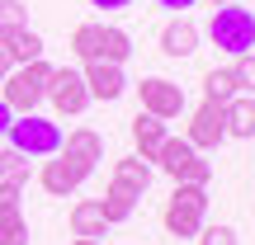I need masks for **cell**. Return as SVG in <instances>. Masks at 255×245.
<instances>
[{
	"label": "cell",
	"instance_id": "cell-1",
	"mask_svg": "<svg viewBox=\"0 0 255 245\" xmlns=\"http://www.w3.org/2000/svg\"><path fill=\"white\" fill-rule=\"evenodd\" d=\"M203 212H208V189L203 184H175L170 203L161 212V227L170 231L175 241H194L203 227Z\"/></svg>",
	"mask_w": 255,
	"mask_h": 245
},
{
	"label": "cell",
	"instance_id": "cell-2",
	"mask_svg": "<svg viewBox=\"0 0 255 245\" xmlns=\"http://www.w3.org/2000/svg\"><path fill=\"white\" fill-rule=\"evenodd\" d=\"M208 38L227 57H246V52H255V14L241 5H218L208 19Z\"/></svg>",
	"mask_w": 255,
	"mask_h": 245
},
{
	"label": "cell",
	"instance_id": "cell-3",
	"mask_svg": "<svg viewBox=\"0 0 255 245\" xmlns=\"http://www.w3.org/2000/svg\"><path fill=\"white\" fill-rule=\"evenodd\" d=\"M47 76H52V62H47V57H38V62H24V66H14V71L5 76V94H0V99L9 104V113H33L38 109V99H43L47 94Z\"/></svg>",
	"mask_w": 255,
	"mask_h": 245
},
{
	"label": "cell",
	"instance_id": "cell-4",
	"mask_svg": "<svg viewBox=\"0 0 255 245\" xmlns=\"http://www.w3.org/2000/svg\"><path fill=\"white\" fill-rule=\"evenodd\" d=\"M5 137H9L14 151L28 156V161H47V156L62 151V127H57L52 118H43V113H19Z\"/></svg>",
	"mask_w": 255,
	"mask_h": 245
},
{
	"label": "cell",
	"instance_id": "cell-5",
	"mask_svg": "<svg viewBox=\"0 0 255 245\" xmlns=\"http://www.w3.org/2000/svg\"><path fill=\"white\" fill-rule=\"evenodd\" d=\"M156 165H161L175 184H203V189H208V179H213V165L203 161V151H194L184 137H165L161 151H156Z\"/></svg>",
	"mask_w": 255,
	"mask_h": 245
},
{
	"label": "cell",
	"instance_id": "cell-6",
	"mask_svg": "<svg viewBox=\"0 0 255 245\" xmlns=\"http://www.w3.org/2000/svg\"><path fill=\"white\" fill-rule=\"evenodd\" d=\"M43 99H52V109L62 113H85V104H90V90H85V76L76 71V66H52V76H47V94Z\"/></svg>",
	"mask_w": 255,
	"mask_h": 245
},
{
	"label": "cell",
	"instance_id": "cell-7",
	"mask_svg": "<svg viewBox=\"0 0 255 245\" xmlns=\"http://www.w3.org/2000/svg\"><path fill=\"white\" fill-rule=\"evenodd\" d=\"M184 142H189L194 151H218V146L227 142V118H222V104L218 99H203L199 109H194Z\"/></svg>",
	"mask_w": 255,
	"mask_h": 245
},
{
	"label": "cell",
	"instance_id": "cell-8",
	"mask_svg": "<svg viewBox=\"0 0 255 245\" xmlns=\"http://www.w3.org/2000/svg\"><path fill=\"white\" fill-rule=\"evenodd\" d=\"M85 179H90V170H85L81 161H71L66 151L47 156V161H43V170H38V184H43L52 198H66V193H76Z\"/></svg>",
	"mask_w": 255,
	"mask_h": 245
},
{
	"label": "cell",
	"instance_id": "cell-9",
	"mask_svg": "<svg viewBox=\"0 0 255 245\" xmlns=\"http://www.w3.org/2000/svg\"><path fill=\"white\" fill-rule=\"evenodd\" d=\"M137 94H142V113H151V118H180L184 113V90L175 81H165V76H146L142 85H137Z\"/></svg>",
	"mask_w": 255,
	"mask_h": 245
},
{
	"label": "cell",
	"instance_id": "cell-10",
	"mask_svg": "<svg viewBox=\"0 0 255 245\" xmlns=\"http://www.w3.org/2000/svg\"><path fill=\"white\" fill-rule=\"evenodd\" d=\"M81 76H85V90H90V99H104V104H114V99L128 90L123 66H114V62H85Z\"/></svg>",
	"mask_w": 255,
	"mask_h": 245
},
{
	"label": "cell",
	"instance_id": "cell-11",
	"mask_svg": "<svg viewBox=\"0 0 255 245\" xmlns=\"http://www.w3.org/2000/svg\"><path fill=\"white\" fill-rule=\"evenodd\" d=\"M161 52L165 57H194L199 52V24L189 14H175L170 24L161 28Z\"/></svg>",
	"mask_w": 255,
	"mask_h": 245
},
{
	"label": "cell",
	"instance_id": "cell-12",
	"mask_svg": "<svg viewBox=\"0 0 255 245\" xmlns=\"http://www.w3.org/2000/svg\"><path fill=\"white\" fill-rule=\"evenodd\" d=\"M62 151L71 156V161H81L85 170H95V165L104 161V137L95 132V127H71V132H62Z\"/></svg>",
	"mask_w": 255,
	"mask_h": 245
},
{
	"label": "cell",
	"instance_id": "cell-13",
	"mask_svg": "<svg viewBox=\"0 0 255 245\" xmlns=\"http://www.w3.org/2000/svg\"><path fill=\"white\" fill-rule=\"evenodd\" d=\"M0 47L9 52V62L24 66V62H38V57L47 52V43L33 33V28H9V33H0Z\"/></svg>",
	"mask_w": 255,
	"mask_h": 245
},
{
	"label": "cell",
	"instance_id": "cell-14",
	"mask_svg": "<svg viewBox=\"0 0 255 245\" xmlns=\"http://www.w3.org/2000/svg\"><path fill=\"white\" fill-rule=\"evenodd\" d=\"M165 137H170V132H165L161 118H151V113H137V118H132V146H137L142 161H156V151H161Z\"/></svg>",
	"mask_w": 255,
	"mask_h": 245
},
{
	"label": "cell",
	"instance_id": "cell-15",
	"mask_svg": "<svg viewBox=\"0 0 255 245\" xmlns=\"http://www.w3.org/2000/svg\"><path fill=\"white\" fill-rule=\"evenodd\" d=\"M222 118H227V137H255V94H232L222 104Z\"/></svg>",
	"mask_w": 255,
	"mask_h": 245
},
{
	"label": "cell",
	"instance_id": "cell-16",
	"mask_svg": "<svg viewBox=\"0 0 255 245\" xmlns=\"http://www.w3.org/2000/svg\"><path fill=\"white\" fill-rule=\"evenodd\" d=\"M71 231H76V236H85V241H100L104 231H109L100 198H81V203L71 208Z\"/></svg>",
	"mask_w": 255,
	"mask_h": 245
},
{
	"label": "cell",
	"instance_id": "cell-17",
	"mask_svg": "<svg viewBox=\"0 0 255 245\" xmlns=\"http://www.w3.org/2000/svg\"><path fill=\"white\" fill-rule=\"evenodd\" d=\"M137 198H142V193L123 189V184H109V193L100 198V208H104V222H109V227H119V222H128V217L137 212Z\"/></svg>",
	"mask_w": 255,
	"mask_h": 245
},
{
	"label": "cell",
	"instance_id": "cell-18",
	"mask_svg": "<svg viewBox=\"0 0 255 245\" xmlns=\"http://www.w3.org/2000/svg\"><path fill=\"white\" fill-rule=\"evenodd\" d=\"M114 184H123V189H132V193H146L151 165H146L142 156H123V161H114Z\"/></svg>",
	"mask_w": 255,
	"mask_h": 245
},
{
	"label": "cell",
	"instance_id": "cell-19",
	"mask_svg": "<svg viewBox=\"0 0 255 245\" xmlns=\"http://www.w3.org/2000/svg\"><path fill=\"white\" fill-rule=\"evenodd\" d=\"M71 52L81 57V62H100V52H104V24H81L71 33Z\"/></svg>",
	"mask_w": 255,
	"mask_h": 245
},
{
	"label": "cell",
	"instance_id": "cell-20",
	"mask_svg": "<svg viewBox=\"0 0 255 245\" xmlns=\"http://www.w3.org/2000/svg\"><path fill=\"white\" fill-rule=\"evenodd\" d=\"M128 57H132V38H128L123 28L104 24V52H100V62H114V66H123Z\"/></svg>",
	"mask_w": 255,
	"mask_h": 245
},
{
	"label": "cell",
	"instance_id": "cell-21",
	"mask_svg": "<svg viewBox=\"0 0 255 245\" xmlns=\"http://www.w3.org/2000/svg\"><path fill=\"white\" fill-rule=\"evenodd\" d=\"M0 245H28V222L19 208L0 212Z\"/></svg>",
	"mask_w": 255,
	"mask_h": 245
},
{
	"label": "cell",
	"instance_id": "cell-22",
	"mask_svg": "<svg viewBox=\"0 0 255 245\" xmlns=\"http://www.w3.org/2000/svg\"><path fill=\"white\" fill-rule=\"evenodd\" d=\"M232 85H237V94H255V52L246 57H232Z\"/></svg>",
	"mask_w": 255,
	"mask_h": 245
},
{
	"label": "cell",
	"instance_id": "cell-23",
	"mask_svg": "<svg viewBox=\"0 0 255 245\" xmlns=\"http://www.w3.org/2000/svg\"><path fill=\"white\" fill-rule=\"evenodd\" d=\"M232 94H237V85H232V71H218V66H213V71L203 76V99H218V104H227Z\"/></svg>",
	"mask_w": 255,
	"mask_h": 245
},
{
	"label": "cell",
	"instance_id": "cell-24",
	"mask_svg": "<svg viewBox=\"0 0 255 245\" xmlns=\"http://www.w3.org/2000/svg\"><path fill=\"white\" fill-rule=\"evenodd\" d=\"M0 179H19V184H28V156L14 151V146H5V151H0Z\"/></svg>",
	"mask_w": 255,
	"mask_h": 245
},
{
	"label": "cell",
	"instance_id": "cell-25",
	"mask_svg": "<svg viewBox=\"0 0 255 245\" xmlns=\"http://www.w3.org/2000/svg\"><path fill=\"white\" fill-rule=\"evenodd\" d=\"M9 28H28V5L24 0H0V33Z\"/></svg>",
	"mask_w": 255,
	"mask_h": 245
},
{
	"label": "cell",
	"instance_id": "cell-26",
	"mask_svg": "<svg viewBox=\"0 0 255 245\" xmlns=\"http://www.w3.org/2000/svg\"><path fill=\"white\" fill-rule=\"evenodd\" d=\"M199 245H237V231L232 227H199Z\"/></svg>",
	"mask_w": 255,
	"mask_h": 245
},
{
	"label": "cell",
	"instance_id": "cell-27",
	"mask_svg": "<svg viewBox=\"0 0 255 245\" xmlns=\"http://www.w3.org/2000/svg\"><path fill=\"white\" fill-rule=\"evenodd\" d=\"M156 5H161V9H175V14H184V9H194L199 0H156Z\"/></svg>",
	"mask_w": 255,
	"mask_h": 245
},
{
	"label": "cell",
	"instance_id": "cell-28",
	"mask_svg": "<svg viewBox=\"0 0 255 245\" xmlns=\"http://www.w3.org/2000/svg\"><path fill=\"white\" fill-rule=\"evenodd\" d=\"M9 123H14V113H9V104H5V99H0V137H5V132H9Z\"/></svg>",
	"mask_w": 255,
	"mask_h": 245
},
{
	"label": "cell",
	"instance_id": "cell-29",
	"mask_svg": "<svg viewBox=\"0 0 255 245\" xmlns=\"http://www.w3.org/2000/svg\"><path fill=\"white\" fill-rule=\"evenodd\" d=\"M90 5H95V9H128L132 0H90Z\"/></svg>",
	"mask_w": 255,
	"mask_h": 245
},
{
	"label": "cell",
	"instance_id": "cell-30",
	"mask_svg": "<svg viewBox=\"0 0 255 245\" xmlns=\"http://www.w3.org/2000/svg\"><path fill=\"white\" fill-rule=\"evenodd\" d=\"M9 71H14V62H9V52H5V47H0V81H5Z\"/></svg>",
	"mask_w": 255,
	"mask_h": 245
},
{
	"label": "cell",
	"instance_id": "cell-31",
	"mask_svg": "<svg viewBox=\"0 0 255 245\" xmlns=\"http://www.w3.org/2000/svg\"><path fill=\"white\" fill-rule=\"evenodd\" d=\"M71 245H100V241H85V236H76V241H71Z\"/></svg>",
	"mask_w": 255,
	"mask_h": 245
},
{
	"label": "cell",
	"instance_id": "cell-32",
	"mask_svg": "<svg viewBox=\"0 0 255 245\" xmlns=\"http://www.w3.org/2000/svg\"><path fill=\"white\" fill-rule=\"evenodd\" d=\"M213 5H237V0H213Z\"/></svg>",
	"mask_w": 255,
	"mask_h": 245
}]
</instances>
